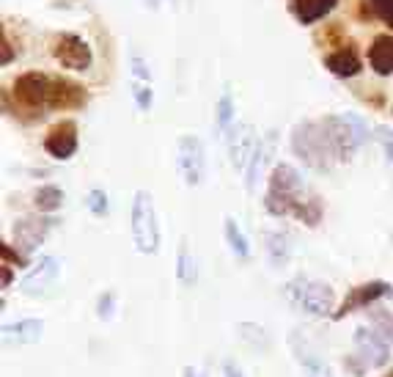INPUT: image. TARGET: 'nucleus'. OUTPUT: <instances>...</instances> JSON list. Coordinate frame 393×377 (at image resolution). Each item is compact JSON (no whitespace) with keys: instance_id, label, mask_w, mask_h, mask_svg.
Listing matches in <instances>:
<instances>
[{"instance_id":"16","label":"nucleus","mask_w":393,"mask_h":377,"mask_svg":"<svg viewBox=\"0 0 393 377\" xmlns=\"http://www.w3.org/2000/svg\"><path fill=\"white\" fill-rule=\"evenodd\" d=\"M86 102V94L77 83L69 80H55L52 77V91H50V108H77Z\"/></svg>"},{"instance_id":"35","label":"nucleus","mask_w":393,"mask_h":377,"mask_svg":"<svg viewBox=\"0 0 393 377\" xmlns=\"http://www.w3.org/2000/svg\"><path fill=\"white\" fill-rule=\"evenodd\" d=\"M132 72H135V77H140V80H149V69H146V64L135 55L132 58Z\"/></svg>"},{"instance_id":"10","label":"nucleus","mask_w":393,"mask_h":377,"mask_svg":"<svg viewBox=\"0 0 393 377\" xmlns=\"http://www.w3.org/2000/svg\"><path fill=\"white\" fill-rule=\"evenodd\" d=\"M44 151L52 160H69L77 151V124L69 121V119L58 121L44 138Z\"/></svg>"},{"instance_id":"39","label":"nucleus","mask_w":393,"mask_h":377,"mask_svg":"<svg viewBox=\"0 0 393 377\" xmlns=\"http://www.w3.org/2000/svg\"><path fill=\"white\" fill-rule=\"evenodd\" d=\"M184 377H204L195 367H184Z\"/></svg>"},{"instance_id":"30","label":"nucleus","mask_w":393,"mask_h":377,"mask_svg":"<svg viewBox=\"0 0 393 377\" xmlns=\"http://www.w3.org/2000/svg\"><path fill=\"white\" fill-rule=\"evenodd\" d=\"M86 207L94 215H105L107 212V195L102 190H91L86 195Z\"/></svg>"},{"instance_id":"9","label":"nucleus","mask_w":393,"mask_h":377,"mask_svg":"<svg viewBox=\"0 0 393 377\" xmlns=\"http://www.w3.org/2000/svg\"><path fill=\"white\" fill-rule=\"evenodd\" d=\"M256 146H259V141H256V133H253L251 124H237V127H231V133H228L231 165H234L237 171H248Z\"/></svg>"},{"instance_id":"32","label":"nucleus","mask_w":393,"mask_h":377,"mask_svg":"<svg viewBox=\"0 0 393 377\" xmlns=\"http://www.w3.org/2000/svg\"><path fill=\"white\" fill-rule=\"evenodd\" d=\"M371 6L388 25H393V0H371Z\"/></svg>"},{"instance_id":"31","label":"nucleus","mask_w":393,"mask_h":377,"mask_svg":"<svg viewBox=\"0 0 393 377\" xmlns=\"http://www.w3.org/2000/svg\"><path fill=\"white\" fill-rule=\"evenodd\" d=\"M96 314H99V320H110V317H113V295H110V292L99 295V309H96Z\"/></svg>"},{"instance_id":"24","label":"nucleus","mask_w":393,"mask_h":377,"mask_svg":"<svg viewBox=\"0 0 393 377\" xmlns=\"http://www.w3.org/2000/svg\"><path fill=\"white\" fill-rule=\"evenodd\" d=\"M267 253L275 265H283L289 259V237L283 232H267Z\"/></svg>"},{"instance_id":"5","label":"nucleus","mask_w":393,"mask_h":377,"mask_svg":"<svg viewBox=\"0 0 393 377\" xmlns=\"http://www.w3.org/2000/svg\"><path fill=\"white\" fill-rule=\"evenodd\" d=\"M289 300L297 303L306 314H313V317H325L330 314V309L336 306V295L327 283L322 281H306V279H295L286 289Z\"/></svg>"},{"instance_id":"20","label":"nucleus","mask_w":393,"mask_h":377,"mask_svg":"<svg viewBox=\"0 0 393 377\" xmlns=\"http://www.w3.org/2000/svg\"><path fill=\"white\" fill-rule=\"evenodd\" d=\"M327 69L339 77H352L360 72V61L355 55V50L344 47V50H336L333 55H327Z\"/></svg>"},{"instance_id":"11","label":"nucleus","mask_w":393,"mask_h":377,"mask_svg":"<svg viewBox=\"0 0 393 377\" xmlns=\"http://www.w3.org/2000/svg\"><path fill=\"white\" fill-rule=\"evenodd\" d=\"M355 347L360 353V358L369 364V367H385L391 361V353H388V341L371 328H357L355 330Z\"/></svg>"},{"instance_id":"15","label":"nucleus","mask_w":393,"mask_h":377,"mask_svg":"<svg viewBox=\"0 0 393 377\" xmlns=\"http://www.w3.org/2000/svg\"><path fill=\"white\" fill-rule=\"evenodd\" d=\"M369 64L377 75H393V36L383 34L369 47Z\"/></svg>"},{"instance_id":"22","label":"nucleus","mask_w":393,"mask_h":377,"mask_svg":"<svg viewBox=\"0 0 393 377\" xmlns=\"http://www.w3.org/2000/svg\"><path fill=\"white\" fill-rule=\"evenodd\" d=\"M225 239H228V248L234 251V256H237V259H242V262H248V259H251V245H248V237L239 232V226H237V221H234V218H225Z\"/></svg>"},{"instance_id":"19","label":"nucleus","mask_w":393,"mask_h":377,"mask_svg":"<svg viewBox=\"0 0 393 377\" xmlns=\"http://www.w3.org/2000/svg\"><path fill=\"white\" fill-rule=\"evenodd\" d=\"M292 8H295V14H297V20L300 22H316V20H322L327 11H333L336 8V0H292Z\"/></svg>"},{"instance_id":"36","label":"nucleus","mask_w":393,"mask_h":377,"mask_svg":"<svg viewBox=\"0 0 393 377\" xmlns=\"http://www.w3.org/2000/svg\"><path fill=\"white\" fill-rule=\"evenodd\" d=\"M223 377H245V372H242L234 361H225V364H223Z\"/></svg>"},{"instance_id":"14","label":"nucleus","mask_w":393,"mask_h":377,"mask_svg":"<svg viewBox=\"0 0 393 377\" xmlns=\"http://www.w3.org/2000/svg\"><path fill=\"white\" fill-rule=\"evenodd\" d=\"M391 292V286L385 281H374V283H363V286H355L350 295H347V300H344V306L336 311V317H344V314H350L355 309H363V306H369V303H374L377 297H385Z\"/></svg>"},{"instance_id":"6","label":"nucleus","mask_w":393,"mask_h":377,"mask_svg":"<svg viewBox=\"0 0 393 377\" xmlns=\"http://www.w3.org/2000/svg\"><path fill=\"white\" fill-rule=\"evenodd\" d=\"M176 171L184 179V185L198 188L204 182L207 174V154H204V143L195 135H181L176 141Z\"/></svg>"},{"instance_id":"28","label":"nucleus","mask_w":393,"mask_h":377,"mask_svg":"<svg viewBox=\"0 0 393 377\" xmlns=\"http://www.w3.org/2000/svg\"><path fill=\"white\" fill-rule=\"evenodd\" d=\"M371 323H374V330H377L385 341H393V317L388 311H374V314H371Z\"/></svg>"},{"instance_id":"23","label":"nucleus","mask_w":393,"mask_h":377,"mask_svg":"<svg viewBox=\"0 0 393 377\" xmlns=\"http://www.w3.org/2000/svg\"><path fill=\"white\" fill-rule=\"evenodd\" d=\"M269 143H272V138H267V141H262L259 146H256V151H253V160H251V165H248V190L253 193L256 190V185H259V177H262V168L264 163H267V157H269Z\"/></svg>"},{"instance_id":"13","label":"nucleus","mask_w":393,"mask_h":377,"mask_svg":"<svg viewBox=\"0 0 393 377\" xmlns=\"http://www.w3.org/2000/svg\"><path fill=\"white\" fill-rule=\"evenodd\" d=\"M50 226H52V221L50 218H20L17 223H14V237H17V245L22 248V251H36L39 245L44 242V237L50 232Z\"/></svg>"},{"instance_id":"29","label":"nucleus","mask_w":393,"mask_h":377,"mask_svg":"<svg viewBox=\"0 0 393 377\" xmlns=\"http://www.w3.org/2000/svg\"><path fill=\"white\" fill-rule=\"evenodd\" d=\"M239 336H242L248 344H253L256 350H262V341H264V344H269V341H267V336H264V328H259V325H251V323L239 325Z\"/></svg>"},{"instance_id":"1","label":"nucleus","mask_w":393,"mask_h":377,"mask_svg":"<svg viewBox=\"0 0 393 377\" xmlns=\"http://www.w3.org/2000/svg\"><path fill=\"white\" fill-rule=\"evenodd\" d=\"M264 207L272 215H297V218L308 221L311 226L319 221V207L316 204L308 207V201L303 198V179L286 163L272 168L269 188H267V195H264Z\"/></svg>"},{"instance_id":"27","label":"nucleus","mask_w":393,"mask_h":377,"mask_svg":"<svg viewBox=\"0 0 393 377\" xmlns=\"http://www.w3.org/2000/svg\"><path fill=\"white\" fill-rule=\"evenodd\" d=\"M130 89H132L135 102H138V108H140V110H149V108H151V102H154V94H151L149 83H146V80H135Z\"/></svg>"},{"instance_id":"37","label":"nucleus","mask_w":393,"mask_h":377,"mask_svg":"<svg viewBox=\"0 0 393 377\" xmlns=\"http://www.w3.org/2000/svg\"><path fill=\"white\" fill-rule=\"evenodd\" d=\"M11 279H14L11 265H8V262H3V286H11Z\"/></svg>"},{"instance_id":"26","label":"nucleus","mask_w":393,"mask_h":377,"mask_svg":"<svg viewBox=\"0 0 393 377\" xmlns=\"http://www.w3.org/2000/svg\"><path fill=\"white\" fill-rule=\"evenodd\" d=\"M231 119H234V99L225 91V94L218 99V130H228Z\"/></svg>"},{"instance_id":"18","label":"nucleus","mask_w":393,"mask_h":377,"mask_svg":"<svg viewBox=\"0 0 393 377\" xmlns=\"http://www.w3.org/2000/svg\"><path fill=\"white\" fill-rule=\"evenodd\" d=\"M292 350H295V358L303 364V369H306V377H333L330 372V367L316 355V353H311L306 350L303 344H300V339H297V333H292Z\"/></svg>"},{"instance_id":"17","label":"nucleus","mask_w":393,"mask_h":377,"mask_svg":"<svg viewBox=\"0 0 393 377\" xmlns=\"http://www.w3.org/2000/svg\"><path fill=\"white\" fill-rule=\"evenodd\" d=\"M44 333V323L42 320H20V323H11L3 328V336L14 344H34L39 341Z\"/></svg>"},{"instance_id":"25","label":"nucleus","mask_w":393,"mask_h":377,"mask_svg":"<svg viewBox=\"0 0 393 377\" xmlns=\"http://www.w3.org/2000/svg\"><path fill=\"white\" fill-rule=\"evenodd\" d=\"M34 204H36L39 212H55L64 204V193H61V188H55V185H44V188L36 190Z\"/></svg>"},{"instance_id":"8","label":"nucleus","mask_w":393,"mask_h":377,"mask_svg":"<svg viewBox=\"0 0 393 377\" xmlns=\"http://www.w3.org/2000/svg\"><path fill=\"white\" fill-rule=\"evenodd\" d=\"M50 91H52V77H47L42 72H25L14 83V94L28 108L50 105Z\"/></svg>"},{"instance_id":"33","label":"nucleus","mask_w":393,"mask_h":377,"mask_svg":"<svg viewBox=\"0 0 393 377\" xmlns=\"http://www.w3.org/2000/svg\"><path fill=\"white\" fill-rule=\"evenodd\" d=\"M374 138L383 143V149L388 151V157L393 160V133L388 127H377V133H374Z\"/></svg>"},{"instance_id":"7","label":"nucleus","mask_w":393,"mask_h":377,"mask_svg":"<svg viewBox=\"0 0 393 377\" xmlns=\"http://www.w3.org/2000/svg\"><path fill=\"white\" fill-rule=\"evenodd\" d=\"M52 52H55V61H58L64 69L86 72L88 66H91V47H88L86 39H80V36H75V34L58 36Z\"/></svg>"},{"instance_id":"38","label":"nucleus","mask_w":393,"mask_h":377,"mask_svg":"<svg viewBox=\"0 0 393 377\" xmlns=\"http://www.w3.org/2000/svg\"><path fill=\"white\" fill-rule=\"evenodd\" d=\"M3 64H11V47H8V39H3Z\"/></svg>"},{"instance_id":"2","label":"nucleus","mask_w":393,"mask_h":377,"mask_svg":"<svg viewBox=\"0 0 393 377\" xmlns=\"http://www.w3.org/2000/svg\"><path fill=\"white\" fill-rule=\"evenodd\" d=\"M132 239L135 248L146 256H154L160 251V221H157V207H154V195L146 190H138L132 198Z\"/></svg>"},{"instance_id":"12","label":"nucleus","mask_w":393,"mask_h":377,"mask_svg":"<svg viewBox=\"0 0 393 377\" xmlns=\"http://www.w3.org/2000/svg\"><path fill=\"white\" fill-rule=\"evenodd\" d=\"M58 270H61V265H58L55 256H42V259L36 262V267L22 279L20 289H22L25 295H42V292H47V289L55 283Z\"/></svg>"},{"instance_id":"3","label":"nucleus","mask_w":393,"mask_h":377,"mask_svg":"<svg viewBox=\"0 0 393 377\" xmlns=\"http://www.w3.org/2000/svg\"><path fill=\"white\" fill-rule=\"evenodd\" d=\"M292 146H295L297 157L306 160V165L316 168V171H327V168L333 165L336 151H333V143L327 138L322 121H319V124H316V121L300 124V127L295 130V135H292Z\"/></svg>"},{"instance_id":"4","label":"nucleus","mask_w":393,"mask_h":377,"mask_svg":"<svg viewBox=\"0 0 393 377\" xmlns=\"http://www.w3.org/2000/svg\"><path fill=\"white\" fill-rule=\"evenodd\" d=\"M322 127H325L327 138L333 143V151H336L339 160L352 157V151L369 138L366 124H363L357 116H350V113H347V116H327V119L322 121Z\"/></svg>"},{"instance_id":"21","label":"nucleus","mask_w":393,"mask_h":377,"mask_svg":"<svg viewBox=\"0 0 393 377\" xmlns=\"http://www.w3.org/2000/svg\"><path fill=\"white\" fill-rule=\"evenodd\" d=\"M176 279L184 283V286H193L198 281V267H195V256L190 253L187 242H181L179 248V259H176Z\"/></svg>"},{"instance_id":"34","label":"nucleus","mask_w":393,"mask_h":377,"mask_svg":"<svg viewBox=\"0 0 393 377\" xmlns=\"http://www.w3.org/2000/svg\"><path fill=\"white\" fill-rule=\"evenodd\" d=\"M3 262H8V265H11V262H17L20 267L25 265V259H22V253H14L8 242H3Z\"/></svg>"}]
</instances>
